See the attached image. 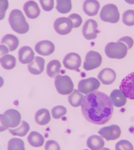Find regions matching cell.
<instances>
[{
  "label": "cell",
  "mask_w": 134,
  "mask_h": 150,
  "mask_svg": "<svg viewBox=\"0 0 134 150\" xmlns=\"http://www.w3.org/2000/svg\"><path fill=\"white\" fill-rule=\"evenodd\" d=\"M81 106L85 119L95 125L105 124L113 115V105L110 98L99 91H93L84 96Z\"/></svg>",
  "instance_id": "1"
},
{
  "label": "cell",
  "mask_w": 134,
  "mask_h": 150,
  "mask_svg": "<svg viewBox=\"0 0 134 150\" xmlns=\"http://www.w3.org/2000/svg\"><path fill=\"white\" fill-rule=\"evenodd\" d=\"M9 22L11 29L18 34H26L29 30V26L26 22L24 14L19 9H14L11 11Z\"/></svg>",
  "instance_id": "2"
},
{
  "label": "cell",
  "mask_w": 134,
  "mask_h": 150,
  "mask_svg": "<svg viewBox=\"0 0 134 150\" xmlns=\"http://www.w3.org/2000/svg\"><path fill=\"white\" fill-rule=\"evenodd\" d=\"M21 114L18 110L9 109L0 115L1 118V131H4L9 127H16L21 121Z\"/></svg>",
  "instance_id": "3"
},
{
  "label": "cell",
  "mask_w": 134,
  "mask_h": 150,
  "mask_svg": "<svg viewBox=\"0 0 134 150\" xmlns=\"http://www.w3.org/2000/svg\"><path fill=\"white\" fill-rule=\"evenodd\" d=\"M105 55L110 58L122 59L128 53V47L123 42H110L105 48Z\"/></svg>",
  "instance_id": "4"
},
{
  "label": "cell",
  "mask_w": 134,
  "mask_h": 150,
  "mask_svg": "<svg viewBox=\"0 0 134 150\" xmlns=\"http://www.w3.org/2000/svg\"><path fill=\"white\" fill-rule=\"evenodd\" d=\"M120 17L118 7L115 4H108L103 6L100 12V18L102 21L115 24L118 21Z\"/></svg>",
  "instance_id": "5"
},
{
  "label": "cell",
  "mask_w": 134,
  "mask_h": 150,
  "mask_svg": "<svg viewBox=\"0 0 134 150\" xmlns=\"http://www.w3.org/2000/svg\"><path fill=\"white\" fill-rule=\"evenodd\" d=\"M54 83L56 91L61 95H68L73 91V83L68 76H58Z\"/></svg>",
  "instance_id": "6"
},
{
  "label": "cell",
  "mask_w": 134,
  "mask_h": 150,
  "mask_svg": "<svg viewBox=\"0 0 134 150\" xmlns=\"http://www.w3.org/2000/svg\"><path fill=\"white\" fill-rule=\"evenodd\" d=\"M102 62V56L99 53L94 51H90L86 53L83 68L86 71H91L99 67Z\"/></svg>",
  "instance_id": "7"
},
{
  "label": "cell",
  "mask_w": 134,
  "mask_h": 150,
  "mask_svg": "<svg viewBox=\"0 0 134 150\" xmlns=\"http://www.w3.org/2000/svg\"><path fill=\"white\" fill-rule=\"evenodd\" d=\"M120 90L126 98L134 100V72L125 76L120 85Z\"/></svg>",
  "instance_id": "8"
},
{
  "label": "cell",
  "mask_w": 134,
  "mask_h": 150,
  "mask_svg": "<svg viewBox=\"0 0 134 150\" xmlns=\"http://www.w3.org/2000/svg\"><path fill=\"white\" fill-rule=\"evenodd\" d=\"M100 87V82L95 78L82 79L78 85V90L84 94H88L96 91Z\"/></svg>",
  "instance_id": "9"
},
{
  "label": "cell",
  "mask_w": 134,
  "mask_h": 150,
  "mask_svg": "<svg viewBox=\"0 0 134 150\" xmlns=\"http://www.w3.org/2000/svg\"><path fill=\"white\" fill-rule=\"evenodd\" d=\"M53 27L58 34L66 35L71 31L73 24L68 17H60L55 20Z\"/></svg>",
  "instance_id": "10"
},
{
  "label": "cell",
  "mask_w": 134,
  "mask_h": 150,
  "mask_svg": "<svg viewBox=\"0 0 134 150\" xmlns=\"http://www.w3.org/2000/svg\"><path fill=\"white\" fill-rule=\"evenodd\" d=\"M99 32L100 31L98 30V24L93 19L87 20L82 29L83 36L87 40L95 39Z\"/></svg>",
  "instance_id": "11"
},
{
  "label": "cell",
  "mask_w": 134,
  "mask_h": 150,
  "mask_svg": "<svg viewBox=\"0 0 134 150\" xmlns=\"http://www.w3.org/2000/svg\"><path fill=\"white\" fill-rule=\"evenodd\" d=\"M98 133L103 138H105L106 140H115L118 139L120 135L121 130L120 128L116 125H111L110 126L104 127L101 128Z\"/></svg>",
  "instance_id": "12"
},
{
  "label": "cell",
  "mask_w": 134,
  "mask_h": 150,
  "mask_svg": "<svg viewBox=\"0 0 134 150\" xmlns=\"http://www.w3.org/2000/svg\"><path fill=\"white\" fill-rule=\"evenodd\" d=\"M63 66L68 70H78L81 66V59L76 53H69L65 56L63 61Z\"/></svg>",
  "instance_id": "13"
},
{
  "label": "cell",
  "mask_w": 134,
  "mask_h": 150,
  "mask_svg": "<svg viewBox=\"0 0 134 150\" xmlns=\"http://www.w3.org/2000/svg\"><path fill=\"white\" fill-rule=\"evenodd\" d=\"M55 50V46L51 41L44 40L38 42L35 46V51L42 56H48L52 54Z\"/></svg>",
  "instance_id": "14"
},
{
  "label": "cell",
  "mask_w": 134,
  "mask_h": 150,
  "mask_svg": "<svg viewBox=\"0 0 134 150\" xmlns=\"http://www.w3.org/2000/svg\"><path fill=\"white\" fill-rule=\"evenodd\" d=\"M98 79L103 84L110 85L115 81L116 73L113 69L103 68L100 71L98 76Z\"/></svg>",
  "instance_id": "15"
},
{
  "label": "cell",
  "mask_w": 134,
  "mask_h": 150,
  "mask_svg": "<svg viewBox=\"0 0 134 150\" xmlns=\"http://www.w3.org/2000/svg\"><path fill=\"white\" fill-rule=\"evenodd\" d=\"M19 59L22 64H28L34 59V52L29 46H23L19 51Z\"/></svg>",
  "instance_id": "16"
},
{
  "label": "cell",
  "mask_w": 134,
  "mask_h": 150,
  "mask_svg": "<svg viewBox=\"0 0 134 150\" xmlns=\"http://www.w3.org/2000/svg\"><path fill=\"white\" fill-rule=\"evenodd\" d=\"M24 11L29 19H36L40 14V9L34 1H28L24 5Z\"/></svg>",
  "instance_id": "17"
},
{
  "label": "cell",
  "mask_w": 134,
  "mask_h": 150,
  "mask_svg": "<svg viewBox=\"0 0 134 150\" xmlns=\"http://www.w3.org/2000/svg\"><path fill=\"white\" fill-rule=\"evenodd\" d=\"M45 61L43 58L39 56L34 58V61L28 66L29 71L33 75H39L44 70Z\"/></svg>",
  "instance_id": "18"
},
{
  "label": "cell",
  "mask_w": 134,
  "mask_h": 150,
  "mask_svg": "<svg viewBox=\"0 0 134 150\" xmlns=\"http://www.w3.org/2000/svg\"><path fill=\"white\" fill-rule=\"evenodd\" d=\"M100 9V4L96 0H86L84 1L83 9L86 15L90 16H96Z\"/></svg>",
  "instance_id": "19"
},
{
  "label": "cell",
  "mask_w": 134,
  "mask_h": 150,
  "mask_svg": "<svg viewBox=\"0 0 134 150\" xmlns=\"http://www.w3.org/2000/svg\"><path fill=\"white\" fill-rule=\"evenodd\" d=\"M110 99L113 105L117 108L124 106L126 103V97L120 90H113L110 93Z\"/></svg>",
  "instance_id": "20"
},
{
  "label": "cell",
  "mask_w": 134,
  "mask_h": 150,
  "mask_svg": "<svg viewBox=\"0 0 134 150\" xmlns=\"http://www.w3.org/2000/svg\"><path fill=\"white\" fill-rule=\"evenodd\" d=\"M19 39L13 34H6L1 39V44L4 45L9 51H13L19 46Z\"/></svg>",
  "instance_id": "21"
},
{
  "label": "cell",
  "mask_w": 134,
  "mask_h": 150,
  "mask_svg": "<svg viewBox=\"0 0 134 150\" xmlns=\"http://www.w3.org/2000/svg\"><path fill=\"white\" fill-rule=\"evenodd\" d=\"M51 120L49 111L47 109H40L35 114V121L39 125H47Z\"/></svg>",
  "instance_id": "22"
},
{
  "label": "cell",
  "mask_w": 134,
  "mask_h": 150,
  "mask_svg": "<svg viewBox=\"0 0 134 150\" xmlns=\"http://www.w3.org/2000/svg\"><path fill=\"white\" fill-rule=\"evenodd\" d=\"M86 144L90 149H103L105 142L101 137L94 134L88 138Z\"/></svg>",
  "instance_id": "23"
},
{
  "label": "cell",
  "mask_w": 134,
  "mask_h": 150,
  "mask_svg": "<svg viewBox=\"0 0 134 150\" xmlns=\"http://www.w3.org/2000/svg\"><path fill=\"white\" fill-rule=\"evenodd\" d=\"M61 63L58 60H53L48 63L46 68V73L50 78H56L60 73Z\"/></svg>",
  "instance_id": "24"
},
{
  "label": "cell",
  "mask_w": 134,
  "mask_h": 150,
  "mask_svg": "<svg viewBox=\"0 0 134 150\" xmlns=\"http://www.w3.org/2000/svg\"><path fill=\"white\" fill-rule=\"evenodd\" d=\"M28 142L30 144L34 147H39L43 145V142H44V139L43 137L41 135L40 133L37 132L33 131L31 132L28 136Z\"/></svg>",
  "instance_id": "25"
},
{
  "label": "cell",
  "mask_w": 134,
  "mask_h": 150,
  "mask_svg": "<svg viewBox=\"0 0 134 150\" xmlns=\"http://www.w3.org/2000/svg\"><path fill=\"white\" fill-rule=\"evenodd\" d=\"M83 98H84V96L81 94L78 90V91L73 90L68 98V103H70L71 106L77 108V107H79L81 105Z\"/></svg>",
  "instance_id": "26"
},
{
  "label": "cell",
  "mask_w": 134,
  "mask_h": 150,
  "mask_svg": "<svg viewBox=\"0 0 134 150\" xmlns=\"http://www.w3.org/2000/svg\"><path fill=\"white\" fill-rule=\"evenodd\" d=\"M16 58L12 55H5L1 58V65L4 69L11 70L16 66Z\"/></svg>",
  "instance_id": "27"
},
{
  "label": "cell",
  "mask_w": 134,
  "mask_h": 150,
  "mask_svg": "<svg viewBox=\"0 0 134 150\" xmlns=\"http://www.w3.org/2000/svg\"><path fill=\"white\" fill-rule=\"evenodd\" d=\"M72 9L71 1L70 0H57L56 9L61 14H67Z\"/></svg>",
  "instance_id": "28"
},
{
  "label": "cell",
  "mask_w": 134,
  "mask_h": 150,
  "mask_svg": "<svg viewBox=\"0 0 134 150\" xmlns=\"http://www.w3.org/2000/svg\"><path fill=\"white\" fill-rule=\"evenodd\" d=\"M29 125L26 121H22L21 126L14 129H9V132L14 136L24 137L29 131Z\"/></svg>",
  "instance_id": "29"
},
{
  "label": "cell",
  "mask_w": 134,
  "mask_h": 150,
  "mask_svg": "<svg viewBox=\"0 0 134 150\" xmlns=\"http://www.w3.org/2000/svg\"><path fill=\"white\" fill-rule=\"evenodd\" d=\"M8 149H22L24 150V142L19 138H12L8 143Z\"/></svg>",
  "instance_id": "30"
},
{
  "label": "cell",
  "mask_w": 134,
  "mask_h": 150,
  "mask_svg": "<svg viewBox=\"0 0 134 150\" xmlns=\"http://www.w3.org/2000/svg\"><path fill=\"white\" fill-rule=\"evenodd\" d=\"M123 23L128 26H134V10H127L123 13Z\"/></svg>",
  "instance_id": "31"
},
{
  "label": "cell",
  "mask_w": 134,
  "mask_h": 150,
  "mask_svg": "<svg viewBox=\"0 0 134 150\" xmlns=\"http://www.w3.org/2000/svg\"><path fill=\"white\" fill-rule=\"evenodd\" d=\"M66 108L62 105L56 106L51 110V115L54 119H59L62 117L66 114Z\"/></svg>",
  "instance_id": "32"
},
{
  "label": "cell",
  "mask_w": 134,
  "mask_h": 150,
  "mask_svg": "<svg viewBox=\"0 0 134 150\" xmlns=\"http://www.w3.org/2000/svg\"><path fill=\"white\" fill-rule=\"evenodd\" d=\"M115 149H130L133 150V146L131 143L128 140H120L116 143L115 146Z\"/></svg>",
  "instance_id": "33"
},
{
  "label": "cell",
  "mask_w": 134,
  "mask_h": 150,
  "mask_svg": "<svg viewBox=\"0 0 134 150\" xmlns=\"http://www.w3.org/2000/svg\"><path fill=\"white\" fill-rule=\"evenodd\" d=\"M71 21H72V24H73V28H78L81 26L82 24V19L81 16H79L77 14H72L68 16Z\"/></svg>",
  "instance_id": "34"
},
{
  "label": "cell",
  "mask_w": 134,
  "mask_h": 150,
  "mask_svg": "<svg viewBox=\"0 0 134 150\" xmlns=\"http://www.w3.org/2000/svg\"><path fill=\"white\" fill-rule=\"evenodd\" d=\"M40 4L42 6L43 9L46 11H51L53 9V6H54V1L53 0H40Z\"/></svg>",
  "instance_id": "35"
},
{
  "label": "cell",
  "mask_w": 134,
  "mask_h": 150,
  "mask_svg": "<svg viewBox=\"0 0 134 150\" xmlns=\"http://www.w3.org/2000/svg\"><path fill=\"white\" fill-rule=\"evenodd\" d=\"M45 149H60V146L56 141L49 140L45 144Z\"/></svg>",
  "instance_id": "36"
},
{
  "label": "cell",
  "mask_w": 134,
  "mask_h": 150,
  "mask_svg": "<svg viewBox=\"0 0 134 150\" xmlns=\"http://www.w3.org/2000/svg\"><path fill=\"white\" fill-rule=\"evenodd\" d=\"M118 41L124 43V44L127 46L128 49H131L133 46V40L131 37H129V36H124V37L120 38V39L118 40Z\"/></svg>",
  "instance_id": "37"
},
{
  "label": "cell",
  "mask_w": 134,
  "mask_h": 150,
  "mask_svg": "<svg viewBox=\"0 0 134 150\" xmlns=\"http://www.w3.org/2000/svg\"><path fill=\"white\" fill-rule=\"evenodd\" d=\"M1 19H2L4 17V14H5V10L7 9L8 4H6V6H4V1H1Z\"/></svg>",
  "instance_id": "38"
},
{
  "label": "cell",
  "mask_w": 134,
  "mask_h": 150,
  "mask_svg": "<svg viewBox=\"0 0 134 150\" xmlns=\"http://www.w3.org/2000/svg\"><path fill=\"white\" fill-rule=\"evenodd\" d=\"M0 47H1V55L5 54V53H7L8 52H9V49H8L7 47H6L4 45L1 44Z\"/></svg>",
  "instance_id": "39"
},
{
  "label": "cell",
  "mask_w": 134,
  "mask_h": 150,
  "mask_svg": "<svg viewBox=\"0 0 134 150\" xmlns=\"http://www.w3.org/2000/svg\"><path fill=\"white\" fill-rule=\"evenodd\" d=\"M129 131L130 132L132 133V134H134V126L131 127L130 128V129H129Z\"/></svg>",
  "instance_id": "40"
}]
</instances>
